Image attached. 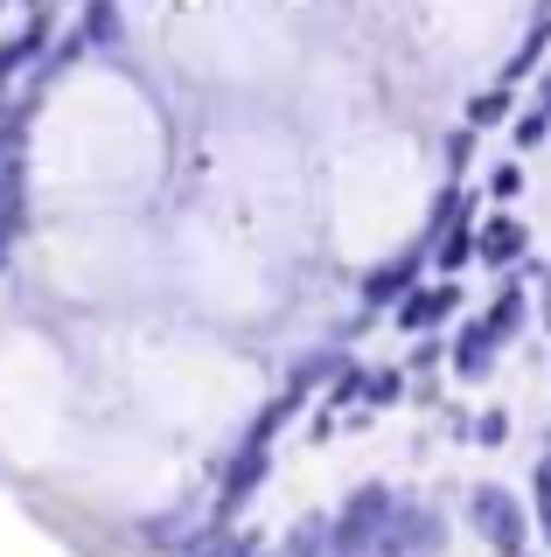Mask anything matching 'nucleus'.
Masks as SVG:
<instances>
[{
    "mask_svg": "<svg viewBox=\"0 0 551 557\" xmlns=\"http://www.w3.org/2000/svg\"><path fill=\"white\" fill-rule=\"evenodd\" d=\"M446 550V516L433 509V502H399V516L384 522V536L364 550V557H440Z\"/></svg>",
    "mask_w": 551,
    "mask_h": 557,
    "instance_id": "f257e3e1",
    "label": "nucleus"
},
{
    "mask_svg": "<svg viewBox=\"0 0 551 557\" xmlns=\"http://www.w3.org/2000/svg\"><path fill=\"white\" fill-rule=\"evenodd\" d=\"M468 530L489 544L495 557H524V509H516L510 487H468Z\"/></svg>",
    "mask_w": 551,
    "mask_h": 557,
    "instance_id": "f03ea898",
    "label": "nucleus"
},
{
    "mask_svg": "<svg viewBox=\"0 0 551 557\" xmlns=\"http://www.w3.org/2000/svg\"><path fill=\"white\" fill-rule=\"evenodd\" d=\"M49 42H57V14H49V8H28V22H14L8 35H0V91H8V84H22L28 70L42 63Z\"/></svg>",
    "mask_w": 551,
    "mask_h": 557,
    "instance_id": "7ed1b4c3",
    "label": "nucleus"
},
{
    "mask_svg": "<svg viewBox=\"0 0 551 557\" xmlns=\"http://www.w3.org/2000/svg\"><path fill=\"white\" fill-rule=\"evenodd\" d=\"M77 35L98 49H119L126 42V0H77Z\"/></svg>",
    "mask_w": 551,
    "mask_h": 557,
    "instance_id": "20e7f679",
    "label": "nucleus"
},
{
    "mask_svg": "<svg viewBox=\"0 0 551 557\" xmlns=\"http://www.w3.org/2000/svg\"><path fill=\"white\" fill-rule=\"evenodd\" d=\"M412 286H419V251H399V258H384V265L364 278V300L370 307H399Z\"/></svg>",
    "mask_w": 551,
    "mask_h": 557,
    "instance_id": "39448f33",
    "label": "nucleus"
},
{
    "mask_svg": "<svg viewBox=\"0 0 551 557\" xmlns=\"http://www.w3.org/2000/svg\"><path fill=\"white\" fill-rule=\"evenodd\" d=\"M272 557H356V550H342L335 544V530H329V516H307L286 530V544L272 550Z\"/></svg>",
    "mask_w": 551,
    "mask_h": 557,
    "instance_id": "423d86ee",
    "label": "nucleus"
},
{
    "mask_svg": "<svg viewBox=\"0 0 551 557\" xmlns=\"http://www.w3.org/2000/svg\"><path fill=\"white\" fill-rule=\"evenodd\" d=\"M175 557H272V550H258L252 536H231V530H217V522H210V530H203V536H188V544H182Z\"/></svg>",
    "mask_w": 551,
    "mask_h": 557,
    "instance_id": "0eeeda50",
    "label": "nucleus"
},
{
    "mask_svg": "<svg viewBox=\"0 0 551 557\" xmlns=\"http://www.w3.org/2000/svg\"><path fill=\"white\" fill-rule=\"evenodd\" d=\"M489 356H495L489 321H468V327L454 335V370H461V376H481V370H489Z\"/></svg>",
    "mask_w": 551,
    "mask_h": 557,
    "instance_id": "6e6552de",
    "label": "nucleus"
},
{
    "mask_svg": "<svg viewBox=\"0 0 551 557\" xmlns=\"http://www.w3.org/2000/svg\"><path fill=\"white\" fill-rule=\"evenodd\" d=\"M510 119V84H489V91H475L468 98V126L481 133V126H503Z\"/></svg>",
    "mask_w": 551,
    "mask_h": 557,
    "instance_id": "1a4fd4ad",
    "label": "nucleus"
},
{
    "mask_svg": "<svg viewBox=\"0 0 551 557\" xmlns=\"http://www.w3.org/2000/svg\"><path fill=\"white\" fill-rule=\"evenodd\" d=\"M481 251H489V258H516V251H524V231H516V223H495V231L481 237Z\"/></svg>",
    "mask_w": 551,
    "mask_h": 557,
    "instance_id": "9d476101",
    "label": "nucleus"
},
{
    "mask_svg": "<svg viewBox=\"0 0 551 557\" xmlns=\"http://www.w3.org/2000/svg\"><path fill=\"white\" fill-rule=\"evenodd\" d=\"M544 133H551V112H524V119H516V139H524V147L544 139Z\"/></svg>",
    "mask_w": 551,
    "mask_h": 557,
    "instance_id": "9b49d317",
    "label": "nucleus"
},
{
    "mask_svg": "<svg viewBox=\"0 0 551 557\" xmlns=\"http://www.w3.org/2000/svg\"><path fill=\"white\" fill-rule=\"evenodd\" d=\"M14 231H22V216H8V209H0V272H8V251H14Z\"/></svg>",
    "mask_w": 551,
    "mask_h": 557,
    "instance_id": "f8f14e48",
    "label": "nucleus"
},
{
    "mask_svg": "<svg viewBox=\"0 0 551 557\" xmlns=\"http://www.w3.org/2000/svg\"><path fill=\"white\" fill-rule=\"evenodd\" d=\"M28 8H42V0H28Z\"/></svg>",
    "mask_w": 551,
    "mask_h": 557,
    "instance_id": "ddd939ff",
    "label": "nucleus"
},
{
    "mask_svg": "<svg viewBox=\"0 0 551 557\" xmlns=\"http://www.w3.org/2000/svg\"><path fill=\"white\" fill-rule=\"evenodd\" d=\"M0 14H8V0H0Z\"/></svg>",
    "mask_w": 551,
    "mask_h": 557,
    "instance_id": "4468645a",
    "label": "nucleus"
},
{
    "mask_svg": "<svg viewBox=\"0 0 551 557\" xmlns=\"http://www.w3.org/2000/svg\"><path fill=\"white\" fill-rule=\"evenodd\" d=\"M0 112H8V104H0Z\"/></svg>",
    "mask_w": 551,
    "mask_h": 557,
    "instance_id": "2eb2a0df",
    "label": "nucleus"
},
{
    "mask_svg": "<svg viewBox=\"0 0 551 557\" xmlns=\"http://www.w3.org/2000/svg\"><path fill=\"white\" fill-rule=\"evenodd\" d=\"M71 8H77V0H71Z\"/></svg>",
    "mask_w": 551,
    "mask_h": 557,
    "instance_id": "dca6fc26",
    "label": "nucleus"
}]
</instances>
